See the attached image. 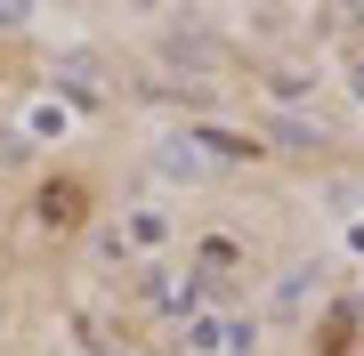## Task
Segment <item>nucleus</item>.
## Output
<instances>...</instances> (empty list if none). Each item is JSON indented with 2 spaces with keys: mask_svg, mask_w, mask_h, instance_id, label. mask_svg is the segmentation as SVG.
I'll return each instance as SVG.
<instances>
[{
  "mask_svg": "<svg viewBox=\"0 0 364 356\" xmlns=\"http://www.w3.org/2000/svg\"><path fill=\"white\" fill-rule=\"evenodd\" d=\"M81 211H90V186H73V178H49V186L33 195V219L57 227V235H65V227H81Z\"/></svg>",
  "mask_w": 364,
  "mask_h": 356,
  "instance_id": "f257e3e1",
  "label": "nucleus"
}]
</instances>
